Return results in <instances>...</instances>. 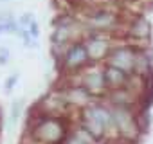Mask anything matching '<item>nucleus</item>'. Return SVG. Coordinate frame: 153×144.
Returning <instances> with one entry per match:
<instances>
[{"instance_id": "14", "label": "nucleus", "mask_w": 153, "mask_h": 144, "mask_svg": "<svg viewBox=\"0 0 153 144\" xmlns=\"http://www.w3.org/2000/svg\"><path fill=\"white\" fill-rule=\"evenodd\" d=\"M70 2H72V4H81V6H87L90 0H70Z\"/></svg>"}, {"instance_id": "3", "label": "nucleus", "mask_w": 153, "mask_h": 144, "mask_svg": "<svg viewBox=\"0 0 153 144\" xmlns=\"http://www.w3.org/2000/svg\"><path fill=\"white\" fill-rule=\"evenodd\" d=\"M135 54H137V47L133 45H119V47H112L106 59H105V65H110V67H115V68H121L128 74H133V65H135Z\"/></svg>"}, {"instance_id": "12", "label": "nucleus", "mask_w": 153, "mask_h": 144, "mask_svg": "<svg viewBox=\"0 0 153 144\" xmlns=\"http://www.w3.org/2000/svg\"><path fill=\"white\" fill-rule=\"evenodd\" d=\"M16 81H18V74H13L11 78H7V79H6V92H11Z\"/></svg>"}, {"instance_id": "2", "label": "nucleus", "mask_w": 153, "mask_h": 144, "mask_svg": "<svg viewBox=\"0 0 153 144\" xmlns=\"http://www.w3.org/2000/svg\"><path fill=\"white\" fill-rule=\"evenodd\" d=\"M83 43H85V49H87V54H88V59L90 63H101L106 59L110 49L114 47L112 45V40L106 36V34H101V33H90L83 38Z\"/></svg>"}, {"instance_id": "8", "label": "nucleus", "mask_w": 153, "mask_h": 144, "mask_svg": "<svg viewBox=\"0 0 153 144\" xmlns=\"http://www.w3.org/2000/svg\"><path fill=\"white\" fill-rule=\"evenodd\" d=\"M22 115H24V101L22 99H16L11 105V126H15L20 121Z\"/></svg>"}, {"instance_id": "13", "label": "nucleus", "mask_w": 153, "mask_h": 144, "mask_svg": "<svg viewBox=\"0 0 153 144\" xmlns=\"http://www.w3.org/2000/svg\"><path fill=\"white\" fill-rule=\"evenodd\" d=\"M61 144H83V142H81L79 139H76L72 133H68V135L63 139V142H61Z\"/></svg>"}, {"instance_id": "15", "label": "nucleus", "mask_w": 153, "mask_h": 144, "mask_svg": "<svg viewBox=\"0 0 153 144\" xmlns=\"http://www.w3.org/2000/svg\"><path fill=\"white\" fill-rule=\"evenodd\" d=\"M2 33H6V27H4V24H2V22H0V34H2Z\"/></svg>"}, {"instance_id": "7", "label": "nucleus", "mask_w": 153, "mask_h": 144, "mask_svg": "<svg viewBox=\"0 0 153 144\" xmlns=\"http://www.w3.org/2000/svg\"><path fill=\"white\" fill-rule=\"evenodd\" d=\"M103 72H105V81H106L108 90H115V88L126 87V83L130 81V76H131V74H128V72H124L121 68H115V67H110V65H105Z\"/></svg>"}, {"instance_id": "5", "label": "nucleus", "mask_w": 153, "mask_h": 144, "mask_svg": "<svg viewBox=\"0 0 153 144\" xmlns=\"http://www.w3.org/2000/svg\"><path fill=\"white\" fill-rule=\"evenodd\" d=\"M126 36L135 42H146L151 38V24L144 15H135L128 24Z\"/></svg>"}, {"instance_id": "6", "label": "nucleus", "mask_w": 153, "mask_h": 144, "mask_svg": "<svg viewBox=\"0 0 153 144\" xmlns=\"http://www.w3.org/2000/svg\"><path fill=\"white\" fill-rule=\"evenodd\" d=\"M153 70V56L148 49H140L137 47V54H135V65H133V74L140 76V78H149Z\"/></svg>"}, {"instance_id": "4", "label": "nucleus", "mask_w": 153, "mask_h": 144, "mask_svg": "<svg viewBox=\"0 0 153 144\" xmlns=\"http://www.w3.org/2000/svg\"><path fill=\"white\" fill-rule=\"evenodd\" d=\"M106 101L110 106H124V108H133L139 101V92L133 90L131 87H123V88H115V90H108L106 92Z\"/></svg>"}, {"instance_id": "10", "label": "nucleus", "mask_w": 153, "mask_h": 144, "mask_svg": "<svg viewBox=\"0 0 153 144\" xmlns=\"http://www.w3.org/2000/svg\"><path fill=\"white\" fill-rule=\"evenodd\" d=\"M27 31H29V34H31L33 38H38V36H40V25H38V22H36V20H33V22H31V25L27 27Z\"/></svg>"}, {"instance_id": "9", "label": "nucleus", "mask_w": 153, "mask_h": 144, "mask_svg": "<svg viewBox=\"0 0 153 144\" xmlns=\"http://www.w3.org/2000/svg\"><path fill=\"white\" fill-rule=\"evenodd\" d=\"M34 18H33V15L31 13H25V15H22L20 18H18V25L20 27H24V29H27L29 25H31V22H33Z\"/></svg>"}, {"instance_id": "11", "label": "nucleus", "mask_w": 153, "mask_h": 144, "mask_svg": "<svg viewBox=\"0 0 153 144\" xmlns=\"http://www.w3.org/2000/svg\"><path fill=\"white\" fill-rule=\"evenodd\" d=\"M9 58H11L9 50L4 49V47H0V65H7L9 63Z\"/></svg>"}, {"instance_id": "1", "label": "nucleus", "mask_w": 153, "mask_h": 144, "mask_svg": "<svg viewBox=\"0 0 153 144\" xmlns=\"http://www.w3.org/2000/svg\"><path fill=\"white\" fill-rule=\"evenodd\" d=\"M58 63H59V68L63 72H67V74H74V72L83 70L90 63L88 54H87V49H85V43L83 42L72 43Z\"/></svg>"}, {"instance_id": "16", "label": "nucleus", "mask_w": 153, "mask_h": 144, "mask_svg": "<svg viewBox=\"0 0 153 144\" xmlns=\"http://www.w3.org/2000/svg\"><path fill=\"white\" fill-rule=\"evenodd\" d=\"M0 2H9V0H0Z\"/></svg>"}]
</instances>
